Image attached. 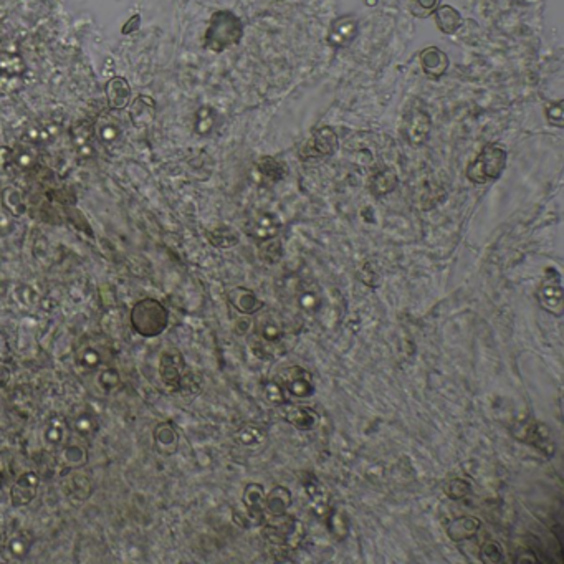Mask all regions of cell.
Returning a JSON list of instances; mask_svg holds the SVG:
<instances>
[{
  "label": "cell",
  "mask_w": 564,
  "mask_h": 564,
  "mask_svg": "<svg viewBox=\"0 0 564 564\" xmlns=\"http://www.w3.org/2000/svg\"><path fill=\"white\" fill-rule=\"evenodd\" d=\"M305 537V525L293 515L283 513L273 516L270 521H263V538L270 546L278 549L280 554L300 548Z\"/></svg>",
  "instance_id": "1"
},
{
  "label": "cell",
  "mask_w": 564,
  "mask_h": 564,
  "mask_svg": "<svg viewBox=\"0 0 564 564\" xmlns=\"http://www.w3.org/2000/svg\"><path fill=\"white\" fill-rule=\"evenodd\" d=\"M506 159H508V153L503 146L490 143L482 148L477 158L467 165L465 175L467 179L477 186H483V184L493 182L501 177L503 170L506 168Z\"/></svg>",
  "instance_id": "2"
},
{
  "label": "cell",
  "mask_w": 564,
  "mask_h": 564,
  "mask_svg": "<svg viewBox=\"0 0 564 564\" xmlns=\"http://www.w3.org/2000/svg\"><path fill=\"white\" fill-rule=\"evenodd\" d=\"M169 325V311L156 298H143L131 310V328L143 338L163 334Z\"/></svg>",
  "instance_id": "3"
},
{
  "label": "cell",
  "mask_w": 564,
  "mask_h": 564,
  "mask_svg": "<svg viewBox=\"0 0 564 564\" xmlns=\"http://www.w3.org/2000/svg\"><path fill=\"white\" fill-rule=\"evenodd\" d=\"M242 37V25L234 13L219 12L212 18V25L207 32L206 44L208 49L222 51L229 45H234Z\"/></svg>",
  "instance_id": "4"
},
{
  "label": "cell",
  "mask_w": 564,
  "mask_h": 564,
  "mask_svg": "<svg viewBox=\"0 0 564 564\" xmlns=\"http://www.w3.org/2000/svg\"><path fill=\"white\" fill-rule=\"evenodd\" d=\"M513 435L521 442L532 445V447L538 449L539 452L546 455V457H553L556 445L553 442L551 430H549L543 422L538 420H525L516 425L513 429Z\"/></svg>",
  "instance_id": "5"
},
{
  "label": "cell",
  "mask_w": 564,
  "mask_h": 564,
  "mask_svg": "<svg viewBox=\"0 0 564 564\" xmlns=\"http://www.w3.org/2000/svg\"><path fill=\"white\" fill-rule=\"evenodd\" d=\"M338 136L333 127L325 126L320 127L318 131L313 132V136L310 139L303 144V148L300 149V158L303 161H310V159H321V158H328L338 149Z\"/></svg>",
  "instance_id": "6"
},
{
  "label": "cell",
  "mask_w": 564,
  "mask_h": 564,
  "mask_svg": "<svg viewBox=\"0 0 564 564\" xmlns=\"http://www.w3.org/2000/svg\"><path fill=\"white\" fill-rule=\"evenodd\" d=\"M303 488H305L308 505H310L311 513H315L316 518L325 520V516L330 511V491L323 483L318 480V477L311 472H303L300 478Z\"/></svg>",
  "instance_id": "7"
},
{
  "label": "cell",
  "mask_w": 564,
  "mask_h": 564,
  "mask_svg": "<svg viewBox=\"0 0 564 564\" xmlns=\"http://www.w3.org/2000/svg\"><path fill=\"white\" fill-rule=\"evenodd\" d=\"M186 361L177 349H165L159 359V376L170 389H181Z\"/></svg>",
  "instance_id": "8"
},
{
  "label": "cell",
  "mask_w": 564,
  "mask_h": 564,
  "mask_svg": "<svg viewBox=\"0 0 564 564\" xmlns=\"http://www.w3.org/2000/svg\"><path fill=\"white\" fill-rule=\"evenodd\" d=\"M538 301L539 306L543 308L544 311H548L549 315L556 316V318H561L564 313V301H563V287H561V278L559 275L554 272V277L549 278L546 277L543 280L541 287L538 290Z\"/></svg>",
  "instance_id": "9"
},
{
  "label": "cell",
  "mask_w": 564,
  "mask_h": 564,
  "mask_svg": "<svg viewBox=\"0 0 564 564\" xmlns=\"http://www.w3.org/2000/svg\"><path fill=\"white\" fill-rule=\"evenodd\" d=\"M242 501H244L246 508V526H260L265 521V490L260 483H249L245 487L244 495H242Z\"/></svg>",
  "instance_id": "10"
},
{
  "label": "cell",
  "mask_w": 564,
  "mask_h": 564,
  "mask_svg": "<svg viewBox=\"0 0 564 564\" xmlns=\"http://www.w3.org/2000/svg\"><path fill=\"white\" fill-rule=\"evenodd\" d=\"M432 118L424 110H412L404 120V137L412 146H420L429 139Z\"/></svg>",
  "instance_id": "11"
},
{
  "label": "cell",
  "mask_w": 564,
  "mask_h": 564,
  "mask_svg": "<svg viewBox=\"0 0 564 564\" xmlns=\"http://www.w3.org/2000/svg\"><path fill=\"white\" fill-rule=\"evenodd\" d=\"M288 396L295 399H308L315 394V384L306 369L293 366L285 372V382L282 384Z\"/></svg>",
  "instance_id": "12"
},
{
  "label": "cell",
  "mask_w": 564,
  "mask_h": 564,
  "mask_svg": "<svg viewBox=\"0 0 564 564\" xmlns=\"http://www.w3.org/2000/svg\"><path fill=\"white\" fill-rule=\"evenodd\" d=\"M40 478L35 472H25L17 478L11 488V501L15 508L30 505L39 493Z\"/></svg>",
  "instance_id": "13"
},
{
  "label": "cell",
  "mask_w": 564,
  "mask_h": 564,
  "mask_svg": "<svg viewBox=\"0 0 564 564\" xmlns=\"http://www.w3.org/2000/svg\"><path fill=\"white\" fill-rule=\"evenodd\" d=\"M280 230H282V222L272 212H258L246 225L249 235L257 242L275 239V237H278Z\"/></svg>",
  "instance_id": "14"
},
{
  "label": "cell",
  "mask_w": 564,
  "mask_h": 564,
  "mask_svg": "<svg viewBox=\"0 0 564 564\" xmlns=\"http://www.w3.org/2000/svg\"><path fill=\"white\" fill-rule=\"evenodd\" d=\"M282 415L288 424H292L293 427L298 430H313L316 425H318L320 420L318 414H316L311 407L296 406V404H287L283 407Z\"/></svg>",
  "instance_id": "15"
},
{
  "label": "cell",
  "mask_w": 564,
  "mask_h": 564,
  "mask_svg": "<svg viewBox=\"0 0 564 564\" xmlns=\"http://www.w3.org/2000/svg\"><path fill=\"white\" fill-rule=\"evenodd\" d=\"M229 303L232 306L235 308L237 311L242 313V315H255V313L262 311L263 308V301L260 300V298L255 295L252 290H249V288H244V287H237V288H232L229 292Z\"/></svg>",
  "instance_id": "16"
},
{
  "label": "cell",
  "mask_w": 564,
  "mask_h": 564,
  "mask_svg": "<svg viewBox=\"0 0 564 564\" xmlns=\"http://www.w3.org/2000/svg\"><path fill=\"white\" fill-rule=\"evenodd\" d=\"M154 447L158 453L170 457L179 449V434L170 422H161L154 429Z\"/></svg>",
  "instance_id": "17"
},
{
  "label": "cell",
  "mask_w": 564,
  "mask_h": 564,
  "mask_svg": "<svg viewBox=\"0 0 564 564\" xmlns=\"http://www.w3.org/2000/svg\"><path fill=\"white\" fill-rule=\"evenodd\" d=\"M482 528V521L477 516H460L455 518L447 526V537L455 543L472 539Z\"/></svg>",
  "instance_id": "18"
},
{
  "label": "cell",
  "mask_w": 564,
  "mask_h": 564,
  "mask_svg": "<svg viewBox=\"0 0 564 564\" xmlns=\"http://www.w3.org/2000/svg\"><path fill=\"white\" fill-rule=\"evenodd\" d=\"M106 99L111 110H125L131 103V87L126 78L115 77L106 83Z\"/></svg>",
  "instance_id": "19"
},
{
  "label": "cell",
  "mask_w": 564,
  "mask_h": 564,
  "mask_svg": "<svg viewBox=\"0 0 564 564\" xmlns=\"http://www.w3.org/2000/svg\"><path fill=\"white\" fill-rule=\"evenodd\" d=\"M156 118V101L151 96L139 94L131 104L130 120L136 127L149 126Z\"/></svg>",
  "instance_id": "20"
},
{
  "label": "cell",
  "mask_w": 564,
  "mask_h": 564,
  "mask_svg": "<svg viewBox=\"0 0 564 564\" xmlns=\"http://www.w3.org/2000/svg\"><path fill=\"white\" fill-rule=\"evenodd\" d=\"M58 131L60 126L55 125V123L35 121L25 127L23 139H25V143H30L33 146H37V148H40V146L50 143V141L58 134Z\"/></svg>",
  "instance_id": "21"
},
{
  "label": "cell",
  "mask_w": 564,
  "mask_h": 564,
  "mask_svg": "<svg viewBox=\"0 0 564 564\" xmlns=\"http://www.w3.org/2000/svg\"><path fill=\"white\" fill-rule=\"evenodd\" d=\"M65 495L75 503H82V501L88 500L92 495V482L83 473H70L63 482Z\"/></svg>",
  "instance_id": "22"
},
{
  "label": "cell",
  "mask_w": 564,
  "mask_h": 564,
  "mask_svg": "<svg viewBox=\"0 0 564 564\" xmlns=\"http://www.w3.org/2000/svg\"><path fill=\"white\" fill-rule=\"evenodd\" d=\"M420 65L424 73L430 78H440L445 75L449 68L447 55L442 54L439 49H427L422 51Z\"/></svg>",
  "instance_id": "23"
},
{
  "label": "cell",
  "mask_w": 564,
  "mask_h": 564,
  "mask_svg": "<svg viewBox=\"0 0 564 564\" xmlns=\"http://www.w3.org/2000/svg\"><path fill=\"white\" fill-rule=\"evenodd\" d=\"M292 503H293V495L287 487L277 485L273 487V490L270 491L268 495H265V508H267V513H270L272 516L287 513Z\"/></svg>",
  "instance_id": "24"
},
{
  "label": "cell",
  "mask_w": 564,
  "mask_h": 564,
  "mask_svg": "<svg viewBox=\"0 0 564 564\" xmlns=\"http://www.w3.org/2000/svg\"><path fill=\"white\" fill-rule=\"evenodd\" d=\"M283 334H285V328H283L282 321L270 313L263 316L262 321H258V336L263 346H277L282 341Z\"/></svg>",
  "instance_id": "25"
},
{
  "label": "cell",
  "mask_w": 564,
  "mask_h": 564,
  "mask_svg": "<svg viewBox=\"0 0 564 564\" xmlns=\"http://www.w3.org/2000/svg\"><path fill=\"white\" fill-rule=\"evenodd\" d=\"M94 136H98V139L103 144L111 146L121 139L123 127L116 120H113L108 115H103L94 125Z\"/></svg>",
  "instance_id": "26"
},
{
  "label": "cell",
  "mask_w": 564,
  "mask_h": 564,
  "mask_svg": "<svg viewBox=\"0 0 564 564\" xmlns=\"http://www.w3.org/2000/svg\"><path fill=\"white\" fill-rule=\"evenodd\" d=\"M397 184H399V179H397L394 170L382 169L377 170V173L371 177L369 191L372 192L374 197H384L387 196V194H391L392 191H396Z\"/></svg>",
  "instance_id": "27"
},
{
  "label": "cell",
  "mask_w": 564,
  "mask_h": 564,
  "mask_svg": "<svg viewBox=\"0 0 564 564\" xmlns=\"http://www.w3.org/2000/svg\"><path fill=\"white\" fill-rule=\"evenodd\" d=\"M257 170L260 177H262V181H267L270 184L282 181L288 173L287 165L283 164L282 161L272 158V156H263V158H260L257 161Z\"/></svg>",
  "instance_id": "28"
},
{
  "label": "cell",
  "mask_w": 564,
  "mask_h": 564,
  "mask_svg": "<svg viewBox=\"0 0 564 564\" xmlns=\"http://www.w3.org/2000/svg\"><path fill=\"white\" fill-rule=\"evenodd\" d=\"M325 521L326 526H328L330 534L336 539V541L341 543L349 537V520L341 510L330 508L328 515L325 516Z\"/></svg>",
  "instance_id": "29"
},
{
  "label": "cell",
  "mask_w": 564,
  "mask_h": 564,
  "mask_svg": "<svg viewBox=\"0 0 564 564\" xmlns=\"http://www.w3.org/2000/svg\"><path fill=\"white\" fill-rule=\"evenodd\" d=\"M235 437L244 447L257 449L267 442V430L262 425L250 422V424H245L244 427H240L239 432L235 434Z\"/></svg>",
  "instance_id": "30"
},
{
  "label": "cell",
  "mask_w": 564,
  "mask_h": 564,
  "mask_svg": "<svg viewBox=\"0 0 564 564\" xmlns=\"http://www.w3.org/2000/svg\"><path fill=\"white\" fill-rule=\"evenodd\" d=\"M207 240L217 249H232L240 242V235L229 225H219L207 232Z\"/></svg>",
  "instance_id": "31"
},
{
  "label": "cell",
  "mask_w": 564,
  "mask_h": 564,
  "mask_svg": "<svg viewBox=\"0 0 564 564\" xmlns=\"http://www.w3.org/2000/svg\"><path fill=\"white\" fill-rule=\"evenodd\" d=\"M66 432H68V424H66L65 417L60 414L51 415L49 422H46V427H45L46 444L54 445V447L63 444L66 439Z\"/></svg>",
  "instance_id": "32"
},
{
  "label": "cell",
  "mask_w": 564,
  "mask_h": 564,
  "mask_svg": "<svg viewBox=\"0 0 564 564\" xmlns=\"http://www.w3.org/2000/svg\"><path fill=\"white\" fill-rule=\"evenodd\" d=\"M13 156V164H15V170H27L33 168L39 161V151H37V146H33L30 143H23L18 144L17 148L12 149Z\"/></svg>",
  "instance_id": "33"
},
{
  "label": "cell",
  "mask_w": 564,
  "mask_h": 564,
  "mask_svg": "<svg viewBox=\"0 0 564 564\" xmlns=\"http://www.w3.org/2000/svg\"><path fill=\"white\" fill-rule=\"evenodd\" d=\"M32 538L27 533H17L6 543V554L11 559H23L30 553Z\"/></svg>",
  "instance_id": "34"
},
{
  "label": "cell",
  "mask_w": 564,
  "mask_h": 564,
  "mask_svg": "<svg viewBox=\"0 0 564 564\" xmlns=\"http://www.w3.org/2000/svg\"><path fill=\"white\" fill-rule=\"evenodd\" d=\"M298 305L303 311L306 313H316L323 305V298H321V293L318 292V288L315 287H303L300 292H298Z\"/></svg>",
  "instance_id": "35"
},
{
  "label": "cell",
  "mask_w": 564,
  "mask_h": 564,
  "mask_svg": "<svg viewBox=\"0 0 564 564\" xmlns=\"http://www.w3.org/2000/svg\"><path fill=\"white\" fill-rule=\"evenodd\" d=\"M435 17H437L439 28L442 32H445V33H453L458 27H460V23H462L460 13L455 11V8L449 7V6L440 7L437 11V13H435Z\"/></svg>",
  "instance_id": "36"
},
{
  "label": "cell",
  "mask_w": 564,
  "mask_h": 564,
  "mask_svg": "<svg viewBox=\"0 0 564 564\" xmlns=\"http://www.w3.org/2000/svg\"><path fill=\"white\" fill-rule=\"evenodd\" d=\"M215 126V111L211 106L199 108L196 113V121H194V131L199 136L211 134Z\"/></svg>",
  "instance_id": "37"
},
{
  "label": "cell",
  "mask_w": 564,
  "mask_h": 564,
  "mask_svg": "<svg viewBox=\"0 0 564 564\" xmlns=\"http://www.w3.org/2000/svg\"><path fill=\"white\" fill-rule=\"evenodd\" d=\"M2 201H4V206H6V208L11 212L12 215L22 217L23 214H25L27 206H25V202H23L20 191H17V189L7 187L6 191L2 192Z\"/></svg>",
  "instance_id": "38"
},
{
  "label": "cell",
  "mask_w": 564,
  "mask_h": 564,
  "mask_svg": "<svg viewBox=\"0 0 564 564\" xmlns=\"http://www.w3.org/2000/svg\"><path fill=\"white\" fill-rule=\"evenodd\" d=\"M94 137V125L87 120L78 121L77 125L72 127V139L78 149H84L89 141Z\"/></svg>",
  "instance_id": "39"
},
{
  "label": "cell",
  "mask_w": 564,
  "mask_h": 564,
  "mask_svg": "<svg viewBox=\"0 0 564 564\" xmlns=\"http://www.w3.org/2000/svg\"><path fill=\"white\" fill-rule=\"evenodd\" d=\"M0 73L7 77H20L25 73V63L17 55L0 54Z\"/></svg>",
  "instance_id": "40"
},
{
  "label": "cell",
  "mask_w": 564,
  "mask_h": 564,
  "mask_svg": "<svg viewBox=\"0 0 564 564\" xmlns=\"http://www.w3.org/2000/svg\"><path fill=\"white\" fill-rule=\"evenodd\" d=\"M262 246H260V257H262L265 262L273 265L282 260L283 257V246H282V242L278 240V237H275V239H270V240H265V242H260Z\"/></svg>",
  "instance_id": "41"
},
{
  "label": "cell",
  "mask_w": 564,
  "mask_h": 564,
  "mask_svg": "<svg viewBox=\"0 0 564 564\" xmlns=\"http://www.w3.org/2000/svg\"><path fill=\"white\" fill-rule=\"evenodd\" d=\"M262 396L263 399L272 406H283L287 404V392L283 389L282 384L270 381L265 382L262 386Z\"/></svg>",
  "instance_id": "42"
},
{
  "label": "cell",
  "mask_w": 564,
  "mask_h": 564,
  "mask_svg": "<svg viewBox=\"0 0 564 564\" xmlns=\"http://www.w3.org/2000/svg\"><path fill=\"white\" fill-rule=\"evenodd\" d=\"M472 493V485L470 482H467L465 478H453L450 480L447 485H445V495L449 496L450 500H463L465 496H468Z\"/></svg>",
  "instance_id": "43"
},
{
  "label": "cell",
  "mask_w": 564,
  "mask_h": 564,
  "mask_svg": "<svg viewBox=\"0 0 564 564\" xmlns=\"http://www.w3.org/2000/svg\"><path fill=\"white\" fill-rule=\"evenodd\" d=\"M480 561L485 564H499L503 561V549L496 541L488 539L480 546Z\"/></svg>",
  "instance_id": "44"
},
{
  "label": "cell",
  "mask_w": 564,
  "mask_h": 564,
  "mask_svg": "<svg viewBox=\"0 0 564 564\" xmlns=\"http://www.w3.org/2000/svg\"><path fill=\"white\" fill-rule=\"evenodd\" d=\"M75 430L80 435H83V437H89V435H93L98 430V419L92 412H83L75 420Z\"/></svg>",
  "instance_id": "45"
},
{
  "label": "cell",
  "mask_w": 564,
  "mask_h": 564,
  "mask_svg": "<svg viewBox=\"0 0 564 564\" xmlns=\"http://www.w3.org/2000/svg\"><path fill=\"white\" fill-rule=\"evenodd\" d=\"M63 460L65 463H68V465L72 467L84 465V463L88 462V453L87 450L80 447V445H68V447H65L63 450Z\"/></svg>",
  "instance_id": "46"
},
{
  "label": "cell",
  "mask_w": 564,
  "mask_h": 564,
  "mask_svg": "<svg viewBox=\"0 0 564 564\" xmlns=\"http://www.w3.org/2000/svg\"><path fill=\"white\" fill-rule=\"evenodd\" d=\"M563 99H556V101H549L544 108V113H546V120L549 125L563 127L564 125V116H563Z\"/></svg>",
  "instance_id": "47"
},
{
  "label": "cell",
  "mask_w": 564,
  "mask_h": 564,
  "mask_svg": "<svg viewBox=\"0 0 564 564\" xmlns=\"http://www.w3.org/2000/svg\"><path fill=\"white\" fill-rule=\"evenodd\" d=\"M98 384L99 387H103L104 391H113L115 387H118L121 384V376L116 369H104L98 374Z\"/></svg>",
  "instance_id": "48"
},
{
  "label": "cell",
  "mask_w": 564,
  "mask_h": 564,
  "mask_svg": "<svg viewBox=\"0 0 564 564\" xmlns=\"http://www.w3.org/2000/svg\"><path fill=\"white\" fill-rule=\"evenodd\" d=\"M78 361H80V366H82L84 371H93V369H96L99 366V363H101V356H99V353L96 349L87 348L82 351Z\"/></svg>",
  "instance_id": "49"
},
{
  "label": "cell",
  "mask_w": 564,
  "mask_h": 564,
  "mask_svg": "<svg viewBox=\"0 0 564 564\" xmlns=\"http://www.w3.org/2000/svg\"><path fill=\"white\" fill-rule=\"evenodd\" d=\"M354 35V25L351 22L348 23H339L338 28H334L333 35H331V42L334 45H346L351 40V37Z\"/></svg>",
  "instance_id": "50"
},
{
  "label": "cell",
  "mask_w": 564,
  "mask_h": 564,
  "mask_svg": "<svg viewBox=\"0 0 564 564\" xmlns=\"http://www.w3.org/2000/svg\"><path fill=\"white\" fill-rule=\"evenodd\" d=\"M0 173L4 174H13L17 173L15 164H13V156H12V148H0Z\"/></svg>",
  "instance_id": "51"
},
{
  "label": "cell",
  "mask_w": 564,
  "mask_h": 564,
  "mask_svg": "<svg viewBox=\"0 0 564 564\" xmlns=\"http://www.w3.org/2000/svg\"><path fill=\"white\" fill-rule=\"evenodd\" d=\"M439 0H415V6H419V12H415L417 15H425L430 11H434L437 7Z\"/></svg>",
  "instance_id": "52"
},
{
  "label": "cell",
  "mask_w": 564,
  "mask_h": 564,
  "mask_svg": "<svg viewBox=\"0 0 564 564\" xmlns=\"http://www.w3.org/2000/svg\"><path fill=\"white\" fill-rule=\"evenodd\" d=\"M538 561L539 559L537 554H534L533 551H529V549L518 553V558H515V563H538Z\"/></svg>",
  "instance_id": "53"
},
{
  "label": "cell",
  "mask_w": 564,
  "mask_h": 564,
  "mask_svg": "<svg viewBox=\"0 0 564 564\" xmlns=\"http://www.w3.org/2000/svg\"><path fill=\"white\" fill-rule=\"evenodd\" d=\"M8 381H11V369H8L6 364L0 361V387L7 386Z\"/></svg>",
  "instance_id": "54"
},
{
  "label": "cell",
  "mask_w": 564,
  "mask_h": 564,
  "mask_svg": "<svg viewBox=\"0 0 564 564\" xmlns=\"http://www.w3.org/2000/svg\"><path fill=\"white\" fill-rule=\"evenodd\" d=\"M2 483H4V478H2V475H0V485H2Z\"/></svg>",
  "instance_id": "55"
}]
</instances>
